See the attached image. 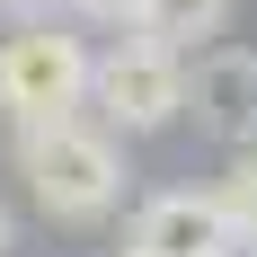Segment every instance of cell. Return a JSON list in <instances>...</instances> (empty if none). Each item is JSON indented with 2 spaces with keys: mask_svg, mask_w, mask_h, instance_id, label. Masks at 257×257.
Returning <instances> with one entry per match:
<instances>
[{
  "mask_svg": "<svg viewBox=\"0 0 257 257\" xmlns=\"http://www.w3.org/2000/svg\"><path fill=\"white\" fill-rule=\"evenodd\" d=\"M222 213H231V239H239V257H257V142L239 151L231 186H222Z\"/></svg>",
  "mask_w": 257,
  "mask_h": 257,
  "instance_id": "7",
  "label": "cell"
},
{
  "mask_svg": "<svg viewBox=\"0 0 257 257\" xmlns=\"http://www.w3.org/2000/svg\"><path fill=\"white\" fill-rule=\"evenodd\" d=\"M124 257H239L222 186H160L151 204L133 213V248Z\"/></svg>",
  "mask_w": 257,
  "mask_h": 257,
  "instance_id": "4",
  "label": "cell"
},
{
  "mask_svg": "<svg viewBox=\"0 0 257 257\" xmlns=\"http://www.w3.org/2000/svg\"><path fill=\"white\" fill-rule=\"evenodd\" d=\"M178 115H195V133H213V142L248 151L257 142V53L248 45H204L195 71H186V106Z\"/></svg>",
  "mask_w": 257,
  "mask_h": 257,
  "instance_id": "5",
  "label": "cell"
},
{
  "mask_svg": "<svg viewBox=\"0 0 257 257\" xmlns=\"http://www.w3.org/2000/svg\"><path fill=\"white\" fill-rule=\"evenodd\" d=\"M222 27H231V0H142V9H133V36H151V45H169V53L213 45Z\"/></svg>",
  "mask_w": 257,
  "mask_h": 257,
  "instance_id": "6",
  "label": "cell"
},
{
  "mask_svg": "<svg viewBox=\"0 0 257 257\" xmlns=\"http://www.w3.org/2000/svg\"><path fill=\"white\" fill-rule=\"evenodd\" d=\"M89 106H98V124L115 133V142L178 124V106H186V53L151 45V36H124L115 53H89Z\"/></svg>",
  "mask_w": 257,
  "mask_h": 257,
  "instance_id": "2",
  "label": "cell"
},
{
  "mask_svg": "<svg viewBox=\"0 0 257 257\" xmlns=\"http://www.w3.org/2000/svg\"><path fill=\"white\" fill-rule=\"evenodd\" d=\"M0 257H9V204H0Z\"/></svg>",
  "mask_w": 257,
  "mask_h": 257,
  "instance_id": "10",
  "label": "cell"
},
{
  "mask_svg": "<svg viewBox=\"0 0 257 257\" xmlns=\"http://www.w3.org/2000/svg\"><path fill=\"white\" fill-rule=\"evenodd\" d=\"M89 106V45L62 36L53 18L9 27L0 45V115L9 124H53V115H80Z\"/></svg>",
  "mask_w": 257,
  "mask_h": 257,
  "instance_id": "3",
  "label": "cell"
},
{
  "mask_svg": "<svg viewBox=\"0 0 257 257\" xmlns=\"http://www.w3.org/2000/svg\"><path fill=\"white\" fill-rule=\"evenodd\" d=\"M62 0H0V27H36V18H53Z\"/></svg>",
  "mask_w": 257,
  "mask_h": 257,
  "instance_id": "9",
  "label": "cell"
},
{
  "mask_svg": "<svg viewBox=\"0 0 257 257\" xmlns=\"http://www.w3.org/2000/svg\"><path fill=\"white\" fill-rule=\"evenodd\" d=\"M18 178L45 204V222H106L124 204V142L89 115H53V124H18Z\"/></svg>",
  "mask_w": 257,
  "mask_h": 257,
  "instance_id": "1",
  "label": "cell"
},
{
  "mask_svg": "<svg viewBox=\"0 0 257 257\" xmlns=\"http://www.w3.org/2000/svg\"><path fill=\"white\" fill-rule=\"evenodd\" d=\"M62 9H71V18H89V27H133V9H142V0H62Z\"/></svg>",
  "mask_w": 257,
  "mask_h": 257,
  "instance_id": "8",
  "label": "cell"
}]
</instances>
